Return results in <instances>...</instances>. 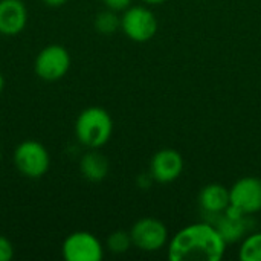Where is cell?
I'll return each instance as SVG.
<instances>
[{"mask_svg":"<svg viewBox=\"0 0 261 261\" xmlns=\"http://www.w3.org/2000/svg\"><path fill=\"white\" fill-rule=\"evenodd\" d=\"M239 257L242 261H261V232H251L243 239Z\"/></svg>","mask_w":261,"mask_h":261,"instance_id":"14","label":"cell"},{"mask_svg":"<svg viewBox=\"0 0 261 261\" xmlns=\"http://www.w3.org/2000/svg\"><path fill=\"white\" fill-rule=\"evenodd\" d=\"M184 171V158L174 148L159 150L150 162V177L159 184H171Z\"/></svg>","mask_w":261,"mask_h":261,"instance_id":"9","label":"cell"},{"mask_svg":"<svg viewBox=\"0 0 261 261\" xmlns=\"http://www.w3.org/2000/svg\"><path fill=\"white\" fill-rule=\"evenodd\" d=\"M231 206L245 216H252L261 211V179L246 176L239 179L231 188Z\"/></svg>","mask_w":261,"mask_h":261,"instance_id":"8","label":"cell"},{"mask_svg":"<svg viewBox=\"0 0 261 261\" xmlns=\"http://www.w3.org/2000/svg\"><path fill=\"white\" fill-rule=\"evenodd\" d=\"M132 246H133V242H132L130 232L115 231L107 237V249L112 254H116V255L125 254Z\"/></svg>","mask_w":261,"mask_h":261,"instance_id":"16","label":"cell"},{"mask_svg":"<svg viewBox=\"0 0 261 261\" xmlns=\"http://www.w3.org/2000/svg\"><path fill=\"white\" fill-rule=\"evenodd\" d=\"M61 254L66 261H101L104 248L93 234L76 231L64 239Z\"/></svg>","mask_w":261,"mask_h":261,"instance_id":"7","label":"cell"},{"mask_svg":"<svg viewBox=\"0 0 261 261\" xmlns=\"http://www.w3.org/2000/svg\"><path fill=\"white\" fill-rule=\"evenodd\" d=\"M226 245L210 222L193 223L168 240V258L171 261H220Z\"/></svg>","mask_w":261,"mask_h":261,"instance_id":"1","label":"cell"},{"mask_svg":"<svg viewBox=\"0 0 261 261\" xmlns=\"http://www.w3.org/2000/svg\"><path fill=\"white\" fill-rule=\"evenodd\" d=\"M70 54L64 46L49 44L43 47L34 63V69L38 78L47 83L61 80L70 69Z\"/></svg>","mask_w":261,"mask_h":261,"instance_id":"5","label":"cell"},{"mask_svg":"<svg viewBox=\"0 0 261 261\" xmlns=\"http://www.w3.org/2000/svg\"><path fill=\"white\" fill-rule=\"evenodd\" d=\"M130 237L133 246L144 252H158L170 240L165 223L154 217H144L138 220L130 229Z\"/></svg>","mask_w":261,"mask_h":261,"instance_id":"6","label":"cell"},{"mask_svg":"<svg viewBox=\"0 0 261 261\" xmlns=\"http://www.w3.org/2000/svg\"><path fill=\"white\" fill-rule=\"evenodd\" d=\"M102 3L106 5L107 9H112V11H125L128 6H132V0H102Z\"/></svg>","mask_w":261,"mask_h":261,"instance_id":"18","label":"cell"},{"mask_svg":"<svg viewBox=\"0 0 261 261\" xmlns=\"http://www.w3.org/2000/svg\"><path fill=\"white\" fill-rule=\"evenodd\" d=\"M14 257V246L12 243L0 234V261H9Z\"/></svg>","mask_w":261,"mask_h":261,"instance_id":"17","label":"cell"},{"mask_svg":"<svg viewBox=\"0 0 261 261\" xmlns=\"http://www.w3.org/2000/svg\"><path fill=\"white\" fill-rule=\"evenodd\" d=\"M95 29L102 35H112L121 29V17H118L116 11L112 9L101 11L95 17Z\"/></svg>","mask_w":261,"mask_h":261,"instance_id":"15","label":"cell"},{"mask_svg":"<svg viewBox=\"0 0 261 261\" xmlns=\"http://www.w3.org/2000/svg\"><path fill=\"white\" fill-rule=\"evenodd\" d=\"M142 3L145 5H153V6H158V5H164L167 0H141Z\"/></svg>","mask_w":261,"mask_h":261,"instance_id":"20","label":"cell"},{"mask_svg":"<svg viewBox=\"0 0 261 261\" xmlns=\"http://www.w3.org/2000/svg\"><path fill=\"white\" fill-rule=\"evenodd\" d=\"M0 162H2V150H0Z\"/></svg>","mask_w":261,"mask_h":261,"instance_id":"22","label":"cell"},{"mask_svg":"<svg viewBox=\"0 0 261 261\" xmlns=\"http://www.w3.org/2000/svg\"><path fill=\"white\" fill-rule=\"evenodd\" d=\"M199 205L208 214H220L231 205L229 190L222 184H208L199 193Z\"/></svg>","mask_w":261,"mask_h":261,"instance_id":"12","label":"cell"},{"mask_svg":"<svg viewBox=\"0 0 261 261\" xmlns=\"http://www.w3.org/2000/svg\"><path fill=\"white\" fill-rule=\"evenodd\" d=\"M113 133V119L102 107L84 109L75 122V135L81 145L98 150L104 147Z\"/></svg>","mask_w":261,"mask_h":261,"instance_id":"2","label":"cell"},{"mask_svg":"<svg viewBox=\"0 0 261 261\" xmlns=\"http://www.w3.org/2000/svg\"><path fill=\"white\" fill-rule=\"evenodd\" d=\"M3 87H5V78H3V75L0 73V92L3 90Z\"/></svg>","mask_w":261,"mask_h":261,"instance_id":"21","label":"cell"},{"mask_svg":"<svg viewBox=\"0 0 261 261\" xmlns=\"http://www.w3.org/2000/svg\"><path fill=\"white\" fill-rule=\"evenodd\" d=\"M28 23V9L21 0H0V34L18 35Z\"/></svg>","mask_w":261,"mask_h":261,"instance_id":"11","label":"cell"},{"mask_svg":"<svg viewBox=\"0 0 261 261\" xmlns=\"http://www.w3.org/2000/svg\"><path fill=\"white\" fill-rule=\"evenodd\" d=\"M110 170L109 159L95 150L87 151L80 161V171L83 177L89 182H102Z\"/></svg>","mask_w":261,"mask_h":261,"instance_id":"13","label":"cell"},{"mask_svg":"<svg viewBox=\"0 0 261 261\" xmlns=\"http://www.w3.org/2000/svg\"><path fill=\"white\" fill-rule=\"evenodd\" d=\"M14 164L21 176L28 179H40L49 171L50 156L41 142L28 139L18 144L14 150Z\"/></svg>","mask_w":261,"mask_h":261,"instance_id":"3","label":"cell"},{"mask_svg":"<svg viewBox=\"0 0 261 261\" xmlns=\"http://www.w3.org/2000/svg\"><path fill=\"white\" fill-rule=\"evenodd\" d=\"M122 32L135 43H147L158 32V18L145 6H128L121 15Z\"/></svg>","mask_w":261,"mask_h":261,"instance_id":"4","label":"cell"},{"mask_svg":"<svg viewBox=\"0 0 261 261\" xmlns=\"http://www.w3.org/2000/svg\"><path fill=\"white\" fill-rule=\"evenodd\" d=\"M223 237L226 243H234L237 240H243L248 236L249 229V216L239 213L231 205L226 211L220 214H211V220H208Z\"/></svg>","mask_w":261,"mask_h":261,"instance_id":"10","label":"cell"},{"mask_svg":"<svg viewBox=\"0 0 261 261\" xmlns=\"http://www.w3.org/2000/svg\"><path fill=\"white\" fill-rule=\"evenodd\" d=\"M67 0H43V3L49 8H60L66 3Z\"/></svg>","mask_w":261,"mask_h":261,"instance_id":"19","label":"cell"}]
</instances>
